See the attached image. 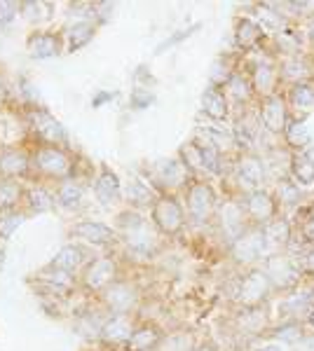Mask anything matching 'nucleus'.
Here are the masks:
<instances>
[{"instance_id": "nucleus-1", "label": "nucleus", "mask_w": 314, "mask_h": 351, "mask_svg": "<svg viewBox=\"0 0 314 351\" xmlns=\"http://www.w3.org/2000/svg\"><path fill=\"white\" fill-rule=\"evenodd\" d=\"M115 230L120 237V248L124 256H131L136 260H146L157 256L159 251V232L150 218H144V213L136 208L124 206L115 218Z\"/></svg>"}, {"instance_id": "nucleus-2", "label": "nucleus", "mask_w": 314, "mask_h": 351, "mask_svg": "<svg viewBox=\"0 0 314 351\" xmlns=\"http://www.w3.org/2000/svg\"><path fill=\"white\" fill-rule=\"evenodd\" d=\"M33 152V178L47 185H59L64 180H76L80 155L66 145L28 143Z\"/></svg>"}, {"instance_id": "nucleus-3", "label": "nucleus", "mask_w": 314, "mask_h": 351, "mask_svg": "<svg viewBox=\"0 0 314 351\" xmlns=\"http://www.w3.org/2000/svg\"><path fill=\"white\" fill-rule=\"evenodd\" d=\"M122 263L113 253L92 256L85 269L80 271V291L87 300H96L106 288H111L117 279H122Z\"/></svg>"}, {"instance_id": "nucleus-4", "label": "nucleus", "mask_w": 314, "mask_h": 351, "mask_svg": "<svg viewBox=\"0 0 314 351\" xmlns=\"http://www.w3.org/2000/svg\"><path fill=\"white\" fill-rule=\"evenodd\" d=\"M146 180L159 195H174L179 190H188L195 176L188 171V167L179 157H164L146 169Z\"/></svg>"}, {"instance_id": "nucleus-5", "label": "nucleus", "mask_w": 314, "mask_h": 351, "mask_svg": "<svg viewBox=\"0 0 314 351\" xmlns=\"http://www.w3.org/2000/svg\"><path fill=\"white\" fill-rule=\"evenodd\" d=\"M108 316H122V314H139L141 304V288L129 276L117 279L111 288H106L99 298L94 300Z\"/></svg>"}, {"instance_id": "nucleus-6", "label": "nucleus", "mask_w": 314, "mask_h": 351, "mask_svg": "<svg viewBox=\"0 0 314 351\" xmlns=\"http://www.w3.org/2000/svg\"><path fill=\"white\" fill-rule=\"evenodd\" d=\"M150 223L162 237H179L188 225L186 204L176 195H159L150 208Z\"/></svg>"}, {"instance_id": "nucleus-7", "label": "nucleus", "mask_w": 314, "mask_h": 351, "mask_svg": "<svg viewBox=\"0 0 314 351\" xmlns=\"http://www.w3.org/2000/svg\"><path fill=\"white\" fill-rule=\"evenodd\" d=\"M28 284L36 288L38 295H45V298L61 300V298H71V295H82L78 274H68V271L49 267V265L38 269L36 274L28 279Z\"/></svg>"}, {"instance_id": "nucleus-8", "label": "nucleus", "mask_w": 314, "mask_h": 351, "mask_svg": "<svg viewBox=\"0 0 314 351\" xmlns=\"http://www.w3.org/2000/svg\"><path fill=\"white\" fill-rule=\"evenodd\" d=\"M186 213L188 223L192 225H207L216 218L218 211V199H216L214 188L207 180H192L186 190Z\"/></svg>"}, {"instance_id": "nucleus-9", "label": "nucleus", "mask_w": 314, "mask_h": 351, "mask_svg": "<svg viewBox=\"0 0 314 351\" xmlns=\"http://www.w3.org/2000/svg\"><path fill=\"white\" fill-rule=\"evenodd\" d=\"M68 237H71V241H78L82 246H96L104 251L120 248L117 230L106 223H99V220H76L68 225Z\"/></svg>"}, {"instance_id": "nucleus-10", "label": "nucleus", "mask_w": 314, "mask_h": 351, "mask_svg": "<svg viewBox=\"0 0 314 351\" xmlns=\"http://www.w3.org/2000/svg\"><path fill=\"white\" fill-rule=\"evenodd\" d=\"M0 178L28 180L33 178V152L31 145H3L0 148Z\"/></svg>"}, {"instance_id": "nucleus-11", "label": "nucleus", "mask_w": 314, "mask_h": 351, "mask_svg": "<svg viewBox=\"0 0 314 351\" xmlns=\"http://www.w3.org/2000/svg\"><path fill=\"white\" fill-rule=\"evenodd\" d=\"M272 293V281L267 276L265 269H251L249 274L242 276L239 281V291H237V300L242 307L247 309H258Z\"/></svg>"}, {"instance_id": "nucleus-12", "label": "nucleus", "mask_w": 314, "mask_h": 351, "mask_svg": "<svg viewBox=\"0 0 314 351\" xmlns=\"http://www.w3.org/2000/svg\"><path fill=\"white\" fill-rule=\"evenodd\" d=\"M265 271L272 281V288H277V291H291L302 274L300 263L289 253H275V256L267 258Z\"/></svg>"}, {"instance_id": "nucleus-13", "label": "nucleus", "mask_w": 314, "mask_h": 351, "mask_svg": "<svg viewBox=\"0 0 314 351\" xmlns=\"http://www.w3.org/2000/svg\"><path fill=\"white\" fill-rule=\"evenodd\" d=\"M141 321L136 319V314H122V316H108L104 330H101L99 344L108 349H127L131 335H134L136 326Z\"/></svg>"}, {"instance_id": "nucleus-14", "label": "nucleus", "mask_w": 314, "mask_h": 351, "mask_svg": "<svg viewBox=\"0 0 314 351\" xmlns=\"http://www.w3.org/2000/svg\"><path fill=\"white\" fill-rule=\"evenodd\" d=\"M66 49L64 31H52V28H36L26 38V52L33 59H52Z\"/></svg>"}, {"instance_id": "nucleus-15", "label": "nucleus", "mask_w": 314, "mask_h": 351, "mask_svg": "<svg viewBox=\"0 0 314 351\" xmlns=\"http://www.w3.org/2000/svg\"><path fill=\"white\" fill-rule=\"evenodd\" d=\"M230 253L239 265H254L260 258H265L267 246H265V237H262V228H256V225L249 228L239 239L232 241Z\"/></svg>"}, {"instance_id": "nucleus-16", "label": "nucleus", "mask_w": 314, "mask_h": 351, "mask_svg": "<svg viewBox=\"0 0 314 351\" xmlns=\"http://www.w3.org/2000/svg\"><path fill=\"white\" fill-rule=\"evenodd\" d=\"M106 319H108L106 311L101 309L94 300H89V304L76 309V314H73V326H76L78 335H82L85 339H89V342L99 344V337H101V330H104Z\"/></svg>"}, {"instance_id": "nucleus-17", "label": "nucleus", "mask_w": 314, "mask_h": 351, "mask_svg": "<svg viewBox=\"0 0 314 351\" xmlns=\"http://www.w3.org/2000/svg\"><path fill=\"white\" fill-rule=\"evenodd\" d=\"M247 211H244V206H239L237 202L232 199H225L218 204V211H216V220H218V228L223 234L227 237L230 241L239 239V237L244 234L249 228H254V225L247 223Z\"/></svg>"}, {"instance_id": "nucleus-18", "label": "nucleus", "mask_w": 314, "mask_h": 351, "mask_svg": "<svg viewBox=\"0 0 314 351\" xmlns=\"http://www.w3.org/2000/svg\"><path fill=\"white\" fill-rule=\"evenodd\" d=\"M92 190H94L96 202L104 204V206L122 202V195H124L122 183H120V176L113 171L108 164H101V167L96 169V176L92 180Z\"/></svg>"}, {"instance_id": "nucleus-19", "label": "nucleus", "mask_w": 314, "mask_h": 351, "mask_svg": "<svg viewBox=\"0 0 314 351\" xmlns=\"http://www.w3.org/2000/svg\"><path fill=\"white\" fill-rule=\"evenodd\" d=\"M244 211H247V216L256 228H262V225L272 223L277 218V199L267 190H254L247 195Z\"/></svg>"}, {"instance_id": "nucleus-20", "label": "nucleus", "mask_w": 314, "mask_h": 351, "mask_svg": "<svg viewBox=\"0 0 314 351\" xmlns=\"http://www.w3.org/2000/svg\"><path fill=\"white\" fill-rule=\"evenodd\" d=\"M89 251L87 246H82V243L78 241H68L66 246H61L59 251L54 253V258L49 260V267L54 269H61V271H68V274H78L85 269V265L89 263Z\"/></svg>"}, {"instance_id": "nucleus-21", "label": "nucleus", "mask_w": 314, "mask_h": 351, "mask_svg": "<svg viewBox=\"0 0 314 351\" xmlns=\"http://www.w3.org/2000/svg\"><path fill=\"white\" fill-rule=\"evenodd\" d=\"M56 208L54 199V185L40 183V180H28L26 183V197H24V211L28 216H40Z\"/></svg>"}, {"instance_id": "nucleus-22", "label": "nucleus", "mask_w": 314, "mask_h": 351, "mask_svg": "<svg viewBox=\"0 0 314 351\" xmlns=\"http://www.w3.org/2000/svg\"><path fill=\"white\" fill-rule=\"evenodd\" d=\"M260 124L270 134H284L289 124V112L287 104H284L282 96H267L260 104Z\"/></svg>"}, {"instance_id": "nucleus-23", "label": "nucleus", "mask_w": 314, "mask_h": 351, "mask_svg": "<svg viewBox=\"0 0 314 351\" xmlns=\"http://www.w3.org/2000/svg\"><path fill=\"white\" fill-rule=\"evenodd\" d=\"M159 192L153 188L150 183H148L146 178H131L127 183V188H124V195H122V202L127 204L129 208H136V211H144L148 208L150 211L153 204L157 202Z\"/></svg>"}, {"instance_id": "nucleus-24", "label": "nucleus", "mask_w": 314, "mask_h": 351, "mask_svg": "<svg viewBox=\"0 0 314 351\" xmlns=\"http://www.w3.org/2000/svg\"><path fill=\"white\" fill-rule=\"evenodd\" d=\"M237 171V178L242 180V185L247 188L249 192L254 190H262L260 185L265 183L267 178V171H265V164H262L260 157L256 155H242L235 167Z\"/></svg>"}, {"instance_id": "nucleus-25", "label": "nucleus", "mask_w": 314, "mask_h": 351, "mask_svg": "<svg viewBox=\"0 0 314 351\" xmlns=\"http://www.w3.org/2000/svg\"><path fill=\"white\" fill-rule=\"evenodd\" d=\"M262 237H265V246H267V258L282 253L284 248L293 241V230L287 218H275L272 223L262 225Z\"/></svg>"}, {"instance_id": "nucleus-26", "label": "nucleus", "mask_w": 314, "mask_h": 351, "mask_svg": "<svg viewBox=\"0 0 314 351\" xmlns=\"http://www.w3.org/2000/svg\"><path fill=\"white\" fill-rule=\"evenodd\" d=\"M99 24L89 19H76L73 24H68L64 28V43H66V52H78V49L87 47L94 40Z\"/></svg>"}, {"instance_id": "nucleus-27", "label": "nucleus", "mask_w": 314, "mask_h": 351, "mask_svg": "<svg viewBox=\"0 0 314 351\" xmlns=\"http://www.w3.org/2000/svg\"><path fill=\"white\" fill-rule=\"evenodd\" d=\"M202 112L214 122H223L230 115V99L223 87H207L202 94Z\"/></svg>"}, {"instance_id": "nucleus-28", "label": "nucleus", "mask_w": 314, "mask_h": 351, "mask_svg": "<svg viewBox=\"0 0 314 351\" xmlns=\"http://www.w3.org/2000/svg\"><path fill=\"white\" fill-rule=\"evenodd\" d=\"M85 195H87V185L78 183V180H64V183L54 185L56 206L64 211H78L85 204Z\"/></svg>"}, {"instance_id": "nucleus-29", "label": "nucleus", "mask_w": 314, "mask_h": 351, "mask_svg": "<svg viewBox=\"0 0 314 351\" xmlns=\"http://www.w3.org/2000/svg\"><path fill=\"white\" fill-rule=\"evenodd\" d=\"M162 337H164V332L159 330V326L148 324V321H141V324L136 326L134 335H131L124 351H157Z\"/></svg>"}, {"instance_id": "nucleus-30", "label": "nucleus", "mask_w": 314, "mask_h": 351, "mask_svg": "<svg viewBox=\"0 0 314 351\" xmlns=\"http://www.w3.org/2000/svg\"><path fill=\"white\" fill-rule=\"evenodd\" d=\"M26 197L24 180H8L0 178V213L5 211H21Z\"/></svg>"}, {"instance_id": "nucleus-31", "label": "nucleus", "mask_w": 314, "mask_h": 351, "mask_svg": "<svg viewBox=\"0 0 314 351\" xmlns=\"http://www.w3.org/2000/svg\"><path fill=\"white\" fill-rule=\"evenodd\" d=\"M262 36H265V31L260 28V24L256 19H251V16H239V19L235 21V45L239 49H251L256 47Z\"/></svg>"}, {"instance_id": "nucleus-32", "label": "nucleus", "mask_w": 314, "mask_h": 351, "mask_svg": "<svg viewBox=\"0 0 314 351\" xmlns=\"http://www.w3.org/2000/svg\"><path fill=\"white\" fill-rule=\"evenodd\" d=\"M284 138H287L289 150H293V155H298V152H305L310 148L312 136L302 117H291L287 124V132H284Z\"/></svg>"}, {"instance_id": "nucleus-33", "label": "nucleus", "mask_w": 314, "mask_h": 351, "mask_svg": "<svg viewBox=\"0 0 314 351\" xmlns=\"http://www.w3.org/2000/svg\"><path fill=\"white\" fill-rule=\"evenodd\" d=\"M289 173L293 183L302 185V188H310V185H314V160L310 155H305V152H298V155L291 157Z\"/></svg>"}, {"instance_id": "nucleus-34", "label": "nucleus", "mask_w": 314, "mask_h": 351, "mask_svg": "<svg viewBox=\"0 0 314 351\" xmlns=\"http://www.w3.org/2000/svg\"><path fill=\"white\" fill-rule=\"evenodd\" d=\"M251 84L254 92L260 94L262 99L275 96V84H277V71L270 64H256L254 73H251Z\"/></svg>"}, {"instance_id": "nucleus-35", "label": "nucleus", "mask_w": 314, "mask_h": 351, "mask_svg": "<svg viewBox=\"0 0 314 351\" xmlns=\"http://www.w3.org/2000/svg\"><path fill=\"white\" fill-rule=\"evenodd\" d=\"M225 94H227V99L237 101L239 106H247L249 101L254 99L256 92H254V84H251V77H247L244 73L235 71V73H232V77L225 84Z\"/></svg>"}, {"instance_id": "nucleus-36", "label": "nucleus", "mask_w": 314, "mask_h": 351, "mask_svg": "<svg viewBox=\"0 0 314 351\" xmlns=\"http://www.w3.org/2000/svg\"><path fill=\"white\" fill-rule=\"evenodd\" d=\"M19 12L28 24L40 26V24H47V21L54 16V5L40 3V0H26V3L19 5Z\"/></svg>"}, {"instance_id": "nucleus-37", "label": "nucleus", "mask_w": 314, "mask_h": 351, "mask_svg": "<svg viewBox=\"0 0 314 351\" xmlns=\"http://www.w3.org/2000/svg\"><path fill=\"white\" fill-rule=\"evenodd\" d=\"M197 342L192 337V332L188 330H171L164 332L162 342H159L157 351H195Z\"/></svg>"}, {"instance_id": "nucleus-38", "label": "nucleus", "mask_w": 314, "mask_h": 351, "mask_svg": "<svg viewBox=\"0 0 314 351\" xmlns=\"http://www.w3.org/2000/svg\"><path fill=\"white\" fill-rule=\"evenodd\" d=\"M179 160L186 164L188 171L192 176H197L199 171H207L204 169V155H202V148L197 145V141H188V143L181 145L179 150Z\"/></svg>"}, {"instance_id": "nucleus-39", "label": "nucleus", "mask_w": 314, "mask_h": 351, "mask_svg": "<svg viewBox=\"0 0 314 351\" xmlns=\"http://www.w3.org/2000/svg\"><path fill=\"white\" fill-rule=\"evenodd\" d=\"M307 77H310V68H307L305 61L300 59H287L282 66V80L284 82H291V87L293 84H305Z\"/></svg>"}, {"instance_id": "nucleus-40", "label": "nucleus", "mask_w": 314, "mask_h": 351, "mask_svg": "<svg viewBox=\"0 0 314 351\" xmlns=\"http://www.w3.org/2000/svg\"><path fill=\"white\" fill-rule=\"evenodd\" d=\"M28 218V213L21 211H5L0 213V241H8L14 237V232L24 225V220Z\"/></svg>"}, {"instance_id": "nucleus-41", "label": "nucleus", "mask_w": 314, "mask_h": 351, "mask_svg": "<svg viewBox=\"0 0 314 351\" xmlns=\"http://www.w3.org/2000/svg\"><path fill=\"white\" fill-rule=\"evenodd\" d=\"M289 101L295 110H310L314 106V87L310 82L293 84V87L289 89Z\"/></svg>"}, {"instance_id": "nucleus-42", "label": "nucleus", "mask_w": 314, "mask_h": 351, "mask_svg": "<svg viewBox=\"0 0 314 351\" xmlns=\"http://www.w3.org/2000/svg\"><path fill=\"white\" fill-rule=\"evenodd\" d=\"M277 199L287 206H295L300 199H302V192H300V185L293 183L291 178H279L277 183Z\"/></svg>"}, {"instance_id": "nucleus-43", "label": "nucleus", "mask_w": 314, "mask_h": 351, "mask_svg": "<svg viewBox=\"0 0 314 351\" xmlns=\"http://www.w3.org/2000/svg\"><path fill=\"white\" fill-rule=\"evenodd\" d=\"M275 337H277V339H282V342H289V344L300 342V339H302V328H300L298 324H295L293 319H291L289 324H284V326L275 328Z\"/></svg>"}, {"instance_id": "nucleus-44", "label": "nucleus", "mask_w": 314, "mask_h": 351, "mask_svg": "<svg viewBox=\"0 0 314 351\" xmlns=\"http://www.w3.org/2000/svg\"><path fill=\"white\" fill-rule=\"evenodd\" d=\"M300 237L307 246H314V204L307 206V211L300 218Z\"/></svg>"}, {"instance_id": "nucleus-45", "label": "nucleus", "mask_w": 314, "mask_h": 351, "mask_svg": "<svg viewBox=\"0 0 314 351\" xmlns=\"http://www.w3.org/2000/svg\"><path fill=\"white\" fill-rule=\"evenodd\" d=\"M153 101H155V92L153 89L134 87V92H131V108H148Z\"/></svg>"}, {"instance_id": "nucleus-46", "label": "nucleus", "mask_w": 314, "mask_h": 351, "mask_svg": "<svg viewBox=\"0 0 314 351\" xmlns=\"http://www.w3.org/2000/svg\"><path fill=\"white\" fill-rule=\"evenodd\" d=\"M21 3H0V28H8L19 16Z\"/></svg>"}, {"instance_id": "nucleus-47", "label": "nucleus", "mask_w": 314, "mask_h": 351, "mask_svg": "<svg viewBox=\"0 0 314 351\" xmlns=\"http://www.w3.org/2000/svg\"><path fill=\"white\" fill-rule=\"evenodd\" d=\"M199 28V24H195V26H190V28H186L183 33H174V36L169 38V40H164L162 45H159L157 47V54H162V52H167V49L171 47V45H179V43H183L188 36H192V33H195Z\"/></svg>"}, {"instance_id": "nucleus-48", "label": "nucleus", "mask_w": 314, "mask_h": 351, "mask_svg": "<svg viewBox=\"0 0 314 351\" xmlns=\"http://www.w3.org/2000/svg\"><path fill=\"white\" fill-rule=\"evenodd\" d=\"M298 263H300L302 274L314 276V246H307V251L298 258Z\"/></svg>"}, {"instance_id": "nucleus-49", "label": "nucleus", "mask_w": 314, "mask_h": 351, "mask_svg": "<svg viewBox=\"0 0 314 351\" xmlns=\"http://www.w3.org/2000/svg\"><path fill=\"white\" fill-rule=\"evenodd\" d=\"M113 96H115L113 92H101V94H96V96H94V104H92V106H94V108H99V106H104L106 101H111Z\"/></svg>"}, {"instance_id": "nucleus-50", "label": "nucleus", "mask_w": 314, "mask_h": 351, "mask_svg": "<svg viewBox=\"0 0 314 351\" xmlns=\"http://www.w3.org/2000/svg\"><path fill=\"white\" fill-rule=\"evenodd\" d=\"M8 99H10V87H8V82L3 80V75H0V106H3Z\"/></svg>"}, {"instance_id": "nucleus-51", "label": "nucleus", "mask_w": 314, "mask_h": 351, "mask_svg": "<svg viewBox=\"0 0 314 351\" xmlns=\"http://www.w3.org/2000/svg\"><path fill=\"white\" fill-rule=\"evenodd\" d=\"M256 351H284L279 344H275V342H270V344H262V347H258Z\"/></svg>"}, {"instance_id": "nucleus-52", "label": "nucleus", "mask_w": 314, "mask_h": 351, "mask_svg": "<svg viewBox=\"0 0 314 351\" xmlns=\"http://www.w3.org/2000/svg\"><path fill=\"white\" fill-rule=\"evenodd\" d=\"M195 351H218V349H216L214 344H197Z\"/></svg>"}, {"instance_id": "nucleus-53", "label": "nucleus", "mask_w": 314, "mask_h": 351, "mask_svg": "<svg viewBox=\"0 0 314 351\" xmlns=\"http://www.w3.org/2000/svg\"><path fill=\"white\" fill-rule=\"evenodd\" d=\"M310 38L314 40V19H312V24H310Z\"/></svg>"}, {"instance_id": "nucleus-54", "label": "nucleus", "mask_w": 314, "mask_h": 351, "mask_svg": "<svg viewBox=\"0 0 314 351\" xmlns=\"http://www.w3.org/2000/svg\"><path fill=\"white\" fill-rule=\"evenodd\" d=\"M310 324H312V328H314V309H312V314H310Z\"/></svg>"}, {"instance_id": "nucleus-55", "label": "nucleus", "mask_w": 314, "mask_h": 351, "mask_svg": "<svg viewBox=\"0 0 314 351\" xmlns=\"http://www.w3.org/2000/svg\"><path fill=\"white\" fill-rule=\"evenodd\" d=\"M0 258H3V243H0Z\"/></svg>"}]
</instances>
